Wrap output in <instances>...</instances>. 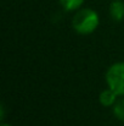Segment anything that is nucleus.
<instances>
[{"instance_id": "f257e3e1", "label": "nucleus", "mask_w": 124, "mask_h": 126, "mask_svg": "<svg viewBox=\"0 0 124 126\" xmlns=\"http://www.w3.org/2000/svg\"><path fill=\"white\" fill-rule=\"evenodd\" d=\"M99 26V15L91 9H82L73 17V28L80 34L92 33Z\"/></svg>"}, {"instance_id": "f03ea898", "label": "nucleus", "mask_w": 124, "mask_h": 126, "mask_svg": "<svg viewBox=\"0 0 124 126\" xmlns=\"http://www.w3.org/2000/svg\"><path fill=\"white\" fill-rule=\"evenodd\" d=\"M106 81L111 89H113L118 95H124V63L113 64L107 74Z\"/></svg>"}, {"instance_id": "7ed1b4c3", "label": "nucleus", "mask_w": 124, "mask_h": 126, "mask_svg": "<svg viewBox=\"0 0 124 126\" xmlns=\"http://www.w3.org/2000/svg\"><path fill=\"white\" fill-rule=\"evenodd\" d=\"M110 14H111V17L114 20V21H122L124 18V2L123 1H113L111 4V7H110Z\"/></svg>"}, {"instance_id": "20e7f679", "label": "nucleus", "mask_w": 124, "mask_h": 126, "mask_svg": "<svg viewBox=\"0 0 124 126\" xmlns=\"http://www.w3.org/2000/svg\"><path fill=\"white\" fill-rule=\"evenodd\" d=\"M117 95H118V94H117L113 89H111V88L108 87V89H105V91L101 92V94H100V102H101V104L105 105V107L113 105V104L116 103V100H117Z\"/></svg>"}, {"instance_id": "39448f33", "label": "nucleus", "mask_w": 124, "mask_h": 126, "mask_svg": "<svg viewBox=\"0 0 124 126\" xmlns=\"http://www.w3.org/2000/svg\"><path fill=\"white\" fill-rule=\"evenodd\" d=\"M60 2L66 11H74L82 6L84 0H60Z\"/></svg>"}, {"instance_id": "423d86ee", "label": "nucleus", "mask_w": 124, "mask_h": 126, "mask_svg": "<svg viewBox=\"0 0 124 126\" xmlns=\"http://www.w3.org/2000/svg\"><path fill=\"white\" fill-rule=\"evenodd\" d=\"M113 113L117 119L124 121V99H121L113 104Z\"/></svg>"}, {"instance_id": "0eeeda50", "label": "nucleus", "mask_w": 124, "mask_h": 126, "mask_svg": "<svg viewBox=\"0 0 124 126\" xmlns=\"http://www.w3.org/2000/svg\"><path fill=\"white\" fill-rule=\"evenodd\" d=\"M1 126H10V125H7V124H2Z\"/></svg>"}]
</instances>
